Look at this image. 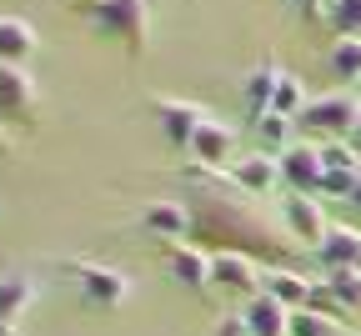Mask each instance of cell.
<instances>
[{
	"label": "cell",
	"instance_id": "cell-12",
	"mask_svg": "<svg viewBox=\"0 0 361 336\" xmlns=\"http://www.w3.org/2000/svg\"><path fill=\"white\" fill-rule=\"evenodd\" d=\"M35 25L20 16H0V66H30L35 61Z\"/></svg>",
	"mask_w": 361,
	"mask_h": 336
},
{
	"label": "cell",
	"instance_id": "cell-31",
	"mask_svg": "<svg viewBox=\"0 0 361 336\" xmlns=\"http://www.w3.org/2000/svg\"><path fill=\"white\" fill-rule=\"evenodd\" d=\"M0 336H16V331H11V326H6V321H0Z\"/></svg>",
	"mask_w": 361,
	"mask_h": 336
},
{
	"label": "cell",
	"instance_id": "cell-28",
	"mask_svg": "<svg viewBox=\"0 0 361 336\" xmlns=\"http://www.w3.org/2000/svg\"><path fill=\"white\" fill-rule=\"evenodd\" d=\"M216 336H251V331H246V316H241V311H236V316H221V321H216Z\"/></svg>",
	"mask_w": 361,
	"mask_h": 336
},
{
	"label": "cell",
	"instance_id": "cell-15",
	"mask_svg": "<svg viewBox=\"0 0 361 336\" xmlns=\"http://www.w3.org/2000/svg\"><path fill=\"white\" fill-rule=\"evenodd\" d=\"M261 292L271 296V301H281L286 311H301L306 301H311V276H301V271H266L261 276Z\"/></svg>",
	"mask_w": 361,
	"mask_h": 336
},
{
	"label": "cell",
	"instance_id": "cell-20",
	"mask_svg": "<svg viewBox=\"0 0 361 336\" xmlns=\"http://www.w3.org/2000/svg\"><path fill=\"white\" fill-rule=\"evenodd\" d=\"M306 101H311V95L301 90V76H291V71H281V80H276V95H271V111L266 116H301L306 111Z\"/></svg>",
	"mask_w": 361,
	"mask_h": 336
},
{
	"label": "cell",
	"instance_id": "cell-27",
	"mask_svg": "<svg viewBox=\"0 0 361 336\" xmlns=\"http://www.w3.org/2000/svg\"><path fill=\"white\" fill-rule=\"evenodd\" d=\"M301 20H326V0H286Z\"/></svg>",
	"mask_w": 361,
	"mask_h": 336
},
{
	"label": "cell",
	"instance_id": "cell-19",
	"mask_svg": "<svg viewBox=\"0 0 361 336\" xmlns=\"http://www.w3.org/2000/svg\"><path fill=\"white\" fill-rule=\"evenodd\" d=\"M326 66L336 80H361V35H336V45L326 51Z\"/></svg>",
	"mask_w": 361,
	"mask_h": 336
},
{
	"label": "cell",
	"instance_id": "cell-33",
	"mask_svg": "<svg viewBox=\"0 0 361 336\" xmlns=\"http://www.w3.org/2000/svg\"><path fill=\"white\" fill-rule=\"evenodd\" d=\"M356 336H361V331H356Z\"/></svg>",
	"mask_w": 361,
	"mask_h": 336
},
{
	"label": "cell",
	"instance_id": "cell-22",
	"mask_svg": "<svg viewBox=\"0 0 361 336\" xmlns=\"http://www.w3.org/2000/svg\"><path fill=\"white\" fill-rule=\"evenodd\" d=\"M286 336H341V331H336V316H322V311L301 306V311H291Z\"/></svg>",
	"mask_w": 361,
	"mask_h": 336
},
{
	"label": "cell",
	"instance_id": "cell-2",
	"mask_svg": "<svg viewBox=\"0 0 361 336\" xmlns=\"http://www.w3.org/2000/svg\"><path fill=\"white\" fill-rule=\"evenodd\" d=\"M40 121V85L30 66H0V126L30 131Z\"/></svg>",
	"mask_w": 361,
	"mask_h": 336
},
{
	"label": "cell",
	"instance_id": "cell-1",
	"mask_svg": "<svg viewBox=\"0 0 361 336\" xmlns=\"http://www.w3.org/2000/svg\"><path fill=\"white\" fill-rule=\"evenodd\" d=\"M85 20L96 25V35L126 45V56L151 51V0H90L80 6Z\"/></svg>",
	"mask_w": 361,
	"mask_h": 336
},
{
	"label": "cell",
	"instance_id": "cell-6",
	"mask_svg": "<svg viewBox=\"0 0 361 336\" xmlns=\"http://www.w3.org/2000/svg\"><path fill=\"white\" fill-rule=\"evenodd\" d=\"M151 111H156V126H161V136L171 140V146H176V151H191L196 126L206 121V111L191 106V101H176V95H161V101H151Z\"/></svg>",
	"mask_w": 361,
	"mask_h": 336
},
{
	"label": "cell",
	"instance_id": "cell-8",
	"mask_svg": "<svg viewBox=\"0 0 361 336\" xmlns=\"http://www.w3.org/2000/svg\"><path fill=\"white\" fill-rule=\"evenodd\" d=\"M75 281H80V296L90 306H121L130 296V281L121 271H111V266H96V261L75 266Z\"/></svg>",
	"mask_w": 361,
	"mask_h": 336
},
{
	"label": "cell",
	"instance_id": "cell-5",
	"mask_svg": "<svg viewBox=\"0 0 361 336\" xmlns=\"http://www.w3.org/2000/svg\"><path fill=\"white\" fill-rule=\"evenodd\" d=\"M261 266L246 256V251H216L211 256V286H221V292H231V296H261Z\"/></svg>",
	"mask_w": 361,
	"mask_h": 336
},
{
	"label": "cell",
	"instance_id": "cell-9",
	"mask_svg": "<svg viewBox=\"0 0 361 336\" xmlns=\"http://www.w3.org/2000/svg\"><path fill=\"white\" fill-rule=\"evenodd\" d=\"M191 156H196L201 166H231V156H236V131L226 126V121H216V116H206V121L196 126Z\"/></svg>",
	"mask_w": 361,
	"mask_h": 336
},
{
	"label": "cell",
	"instance_id": "cell-29",
	"mask_svg": "<svg viewBox=\"0 0 361 336\" xmlns=\"http://www.w3.org/2000/svg\"><path fill=\"white\" fill-rule=\"evenodd\" d=\"M346 140H351V146H356V156H361V116H356V126H351V136H346Z\"/></svg>",
	"mask_w": 361,
	"mask_h": 336
},
{
	"label": "cell",
	"instance_id": "cell-4",
	"mask_svg": "<svg viewBox=\"0 0 361 336\" xmlns=\"http://www.w3.org/2000/svg\"><path fill=\"white\" fill-rule=\"evenodd\" d=\"M276 166H281V186L296 191V196H316L322 191V146H311V140H291L286 151H276Z\"/></svg>",
	"mask_w": 361,
	"mask_h": 336
},
{
	"label": "cell",
	"instance_id": "cell-30",
	"mask_svg": "<svg viewBox=\"0 0 361 336\" xmlns=\"http://www.w3.org/2000/svg\"><path fill=\"white\" fill-rule=\"evenodd\" d=\"M351 206H361V176H356V191H351Z\"/></svg>",
	"mask_w": 361,
	"mask_h": 336
},
{
	"label": "cell",
	"instance_id": "cell-16",
	"mask_svg": "<svg viewBox=\"0 0 361 336\" xmlns=\"http://www.w3.org/2000/svg\"><path fill=\"white\" fill-rule=\"evenodd\" d=\"M241 316H246V331H251V336H286V326H291V311H286L281 301H271L266 292L251 296V301L241 306Z\"/></svg>",
	"mask_w": 361,
	"mask_h": 336
},
{
	"label": "cell",
	"instance_id": "cell-10",
	"mask_svg": "<svg viewBox=\"0 0 361 336\" xmlns=\"http://www.w3.org/2000/svg\"><path fill=\"white\" fill-rule=\"evenodd\" d=\"M316 261H322V271H361V231L331 226L316 246Z\"/></svg>",
	"mask_w": 361,
	"mask_h": 336
},
{
	"label": "cell",
	"instance_id": "cell-26",
	"mask_svg": "<svg viewBox=\"0 0 361 336\" xmlns=\"http://www.w3.org/2000/svg\"><path fill=\"white\" fill-rule=\"evenodd\" d=\"M356 176H361V171H326V176H322V196H341V201H351Z\"/></svg>",
	"mask_w": 361,
	"mask_h": 336
},
{
	"label": "cell",
	"instance_id": "cell-3",
	"mask_svg": "<svg viewBox=\"0 0 361 336\" xmlns=\"http://www.w3.org/2000/svg\"><path fill=\"white\" fill-rule=\"evenodd\" d=\"M361 116V101L346 90H331V95H316V101H306V111L296 116V126L316 131V136H326V140H346L351 126Z\"/></svg>",
	"mask_w": 361,
	"mask_h": 336
},
{
	"label": "cell",
	"instance_id": "cell-18",
	"mask_svg": "<svg viewBox=\"0 0 361 336\" xmlns=\"http://www.w3.org/2000/svg\"><path fill=\"white\" fill-rule=\"evenodd\" d=\"M35 301V281L30 276H0V321L16 326Z\"/></svg>",
	"mask_w": 361,
	"mask_h": 336
},
{
	"label": "cell",
	"instance_id": "cell-32",
	"mask_svg": "<svg viewBox=\"0 0 361 336\" xmlns=\"http://www.w3.org/2000/svg\"><path fill=\"white\" fill-rule=\"evenodd\" d=\"M80 6H90V0H80Z\"/></svg>",
	"mask_w": 361,
	"mask_h": 336
},
{
	"label": "cell",
	"instance_id": "cell-14",
	"mask_svg": "<svg viewBox=\"0 0 361 336\" xmlns=\"http://www.w3.org/2000/svg\"><path fill=\"white\" fill-rule=\"evenodd\" d=\"M171 276L180 292H206L211 286V251L201 246H176L171 251Z\"/></svg>",
	"mask_w": 361,
	"mask_h": 336
},
{
	"label": "cell",
	"instance_id": "cell-24",
	"mask_svg": "<svg viewBox=\"0 0 361 336\" xmlns=\"http://www.w3.org/2000/svg\"><path fill=\"white\" fill-rule=\"evenodd\" d=\"M322 281L331 286V296H336L346 311H356V306H361V271H326Z\"/></svg>",
	"mask_w": 361,
	"mask_h": 336
},
{
	"label": "cell",
	"instance_id": "cell-11",
	"mask_svg": "<svg viewBox=\"0 0 361 336\" xmlns=\"http://www.w3.org/2000/svg\"><path fill=\"white\" fill-rule=\"evenodd\" d=\"M281 71L286 66H276V61H261L246 80H241V111H246V121L256 126L266 111H271V95H276V80H281Z\"/></svg>",
	"mask_w": 361,
	"mask_h": 336
},
{
	"label": "cell",
	"instance_id": "cell-25",
	"mask_svg": "<svg viewBox=\"0 0 361 336\" xmlns=\"http://www.w3.org/2000/svg\"><path fill=\"white\" fill-rule=\"evenodd\" d=\"M322 166H326V171H361L351 140H326V146H322Z\"/></svg>",
	"mask_w": 361,
	"mask_h": 336
},
{
	"label": "cell",
	"instance_id": "cell-13",
	"mask_svg": "<svg viewBox=\"0 0 361 336\" xmlns=\"http://www.w3.org/2000/svg\"><path fill=\"white\" fill-rule=\"evenodd\" d=\"M231 181H236L241 191H251V196H266V191H276V186H281V166H276V156H271V151H261V156H241V161L231 166Z\"/></svg>",
	"mask_w": 361,
	"mask_h": 336
},
{
	"label": "cell",
	"instance_id": "cell-21",
	"mask_svg": "<svg viewBox=\"0 0 361 336\" xmlns=\"http://www.w3.org/2000/svg\"><path fill=\"white\" fill-rule=\"evenodd\" d=\"M251 131L261 136V146H266L271 156H276V151H286L291 140H296V121H291V116H261Z\"/></svg>",
	"mask_w": 361,
	"mask_h": 336
},
{
	"label": "cell",
	"instance_id": "cell-17",
	"mask_svg": "<svg viewBox=\"0 0 361 336\" xmlns=\"http://www.w3.org/2000/svg\"><path fill=\"white\" fill-rule=\"evenodd\" d=\"M141 226H146L151 236H166V241H180V236L191 231V211L180 206V201H151V206L141 211Z\"/></svg>",
	"mask_w": 361,
	"mask_h": 336
},
{
	"label": "cell",
	"instance_id": "cell-7",
	"mask_svg": "<svg viewBox=\"0 0 361 336\" xmlns=\"http://www.w3.org/2000/svg\"><path fill=\"white\" fill-rule=\"evenodd\" d=\"M281 221H286V231L296 236L301 246H322V236L331 231L326 216H322V201H316V196H296V191L281 201Z\"/></svg>",
	"mask_w": 361,
	"mask_h": 336
},
{
	"label": "cell",
	"instance_id": "cell-23",
	"mask_svg": "<svg viewBox=\"0 0 361 336\" xmlns=\"http://www.w3.org/2000/svg\"><path fill=\"white\" fill-rule=\"evenodd\" d=\"M326 25L336 35H361V0H326Z\"/></svg>",
	"mask_w": 361,
	"mask_h": 336
}]
</instances>
